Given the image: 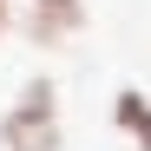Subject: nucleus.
<instances>
[{
	"mask_svg": "<svg viewBox=\"0 0 151 151\" xmlns=\"http://www.w3.org/2000/svg\"><path fill=\"white\" fill-rule=\"evenodd\" d=\"M0 145H7V151H59V92H53V79H33L7 105Z\"/></svg>",
	"mask_w": 151,
	"mask_h": 151,
	"instance_id": "f257e3e1",
	"label": "nucleus"
},
{
	"mask_svg": "<svg viewBox=\"0 0 151 151\" xmlns=\"http://www.w3.org/2000/svg\"><path fill=\"white\" fill-rule=\"evenodd\" d=\"M27 13H33V40L46 46H59L86 27V0H27Z\"/></svg>",
	"mask_w": 151,
	"mask_h": 151,
	"instance_id": "f03ea898",
	"label": "nucleus"
},
{
	"mask_svg": "<svg viewBox=\"0 0 151 151\" xmlns=\"http://www.w3.org/2000/svg\"><path fill=\"white\" fill-rule=\"evenodd\" d=\"M112 125L125 138H132L138 151H151V92H138V86H125L118 99H112Z\"/></svg>",
	"mask_w": 151,
	"mask_h": 151,
	"instance_id": "7ed1b4c3",
	"label": "nucleus"
},
{
	"mask_svg": "<svg viewBox=\"0 0 151 151\" xmlns=\"http://www.w3.org/2000/svg\"><path fill=\"white\" fill-rule=\"evenodd\" d=\"M0 27H7V0H0Z\"/></svg>",
	"mask_w": 151,
	"mask_h": 151,
	"instance_id": "20e7f679",
	"label": "nucleus"
}]
</instances>
